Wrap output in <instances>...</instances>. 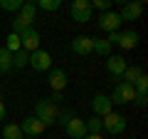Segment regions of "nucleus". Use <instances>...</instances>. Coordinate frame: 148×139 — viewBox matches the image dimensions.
I'll return each instance as SVG.
<instances>
[{
    "instance_id": "obj_1",
    "label": "nucleus",
    "mask_w": 148,
    "mask_h": 139,
    "mask_svg": "<svg viewBox=\"0 0 148 139\" xmlns=\"http://www.w3.org/2000/svg\"><path fill=\"white\" fill-rule=\"evenodd\" d=\"M35 117L40 119L45 127H52V124H57L59 107L49 99V97H47V99H37V102H35Z\"/></svg>"
},
{
    "instance_id": "obj_2",
    "label": "nucleus",
    "mask_w": 148,
    "mask_h": 139,
    "mask_svg": "<svg viewBox=\"0 0 148 139\" xmlns=\"http://www.w3.org/2000/svg\"><path fill=\"white\" fill-rule=\"evenodd\" d=\"M69 15H72L74 22H79V25L89 22L91 15H94L91 3H89V0H72V5H69Z\"/></svg>"
},
{
    "instance_id": "obj_3",
    "label": "nucleus",
    "mask_w": 148,
    "mask_h": 139,
    "mask_svg": "<svg viewBox=\"0 0 148 139\" xmlns=\"http://www.w3.org/2000/svg\"><path fill=\"white\" fill-rule=\"evenodd\" d=\"M27 67H32L35 72H49L52 70V55L47 50H35L27 57Z\"/></svg>"
},
{
    "instance_id": "obj_4",
    "label": "nucleus",
    "mask_w": 148,
    "mask_h": 139,
    "mask_svg": "<svg viewBox=\"0 0 148 139\" xmlns=\"http://www.w3.org/2000/svg\"><path fill=\"white\" fill-rule=\"evenodd\" d=\"M101 127L109 134H123L126 132V117L119 112H109L106 117H101Z\"/></svg>"
},
{
    "instance_id": "obj_5",
    "label": "nucleus",
    "mask_w": 148,
    "mask_h": 139,
    "mask_svg": "<svg viewBox=\"0 0 148 139\" xmlns=\"http://www.w3.org/2000/svg\"><path fill=\"white\" fill-rule=\"evenodd\" d=\"M133 97H136V90H133V85H128V82H119L116 87H114V92H111V104H128V102H133Z\"/></svg>"
},
{
    "instance_id": "obj_6",
    "label": "nucleus",
    "mask_w": 148,
    "mask_h": 139,
    "mask_svg": "<svg viewBox=\"0 0 148 139\" xmlns=\"http://www.w3.org/2000/svg\"><path fill=\"white\" fill-rule=\"evenodd\" d=\"M45 129H47V127H45V124L40 122L35 114H30V117H25V119L20 122V132H22V137H35V139H37L40 134L45 132Z\"/></svg>"
},
{
    "instance_id": "obj_7",
    "label": "nucleus",
    "mask_w": 148,
    "mask_h": 139,
    "mask_svg": "<svg viewBox=\"0 0 148 139\" xmlns=\"http://www.w3.org/2000/svg\"><path fill=\"white\" fill-rule=\"evenodd\" d=\"M96 25H99L104 32H116L119 27H121V15H119L116 10L101 13V15H99V20H96Z\"/></svg>"
},
{
    "instance_id": "obj_8",
    "label": "nucleus",
    "mask_w": 148,
    "mask_h": 139,
    "mask_svg": "<svg viewBox=\"0 0 148 139\" xmlns=\"http://www.w3.org/2000/svg\"><path fill=\"white\" fill-rule=\"evenodd\" d=\"M64 132H67L69 139H84L86 137V124L82 117H77V114H72V119H67V124H64Z\"/></svg>"
},
{
    "instance_id": "obj_9",
    "label": "nucleus",
    "mask_w": 148,
    "mask_h": 139,
    "mask_svg": "<svg viewBox=\"0 0 148 139\" xmlns=\"http://www.w3.org/2000/svg\"><path fill=\"white\" fill-rule=\"evenodd\" d=\"M91 112H94V117H106L109 112H114V104H111L109 95H94L91 97Z\"/></svg>"
},
{
    "instance_id": "obj_10",
    "label": "nucleus",
    "mask_w": 148,
    "mask_h": 139,
    "mask_svg": "<svg viewBox=\"0 0 148 139\" xmlns=\"http://www.w3.org/2000/svg\"><path fill=\"white\" fill-rule=\"evenodd\" d=\"M20 42H22V50H25L27 55L35 52V50H40V32H37L35 27H27V30L20 32Z\"/></svg>"
},
{
    "instance_id": "obj_11",
    "label": "nucleus",
    "mask_w": 148,
    "mask_h": 139,
    "mask_svg": "<svg viewBox=\"0 0 148 139\" xmlns=\"http://www.w3.org/2000/svg\"><path fill=\"white\" fill-rule=\"evenodd\" d=\"M126 57L123 55H109L106 57V72H109L111 77H121L123 72H126Z\"/></svg>"
},
{
    "instance_id": "obj_12",
    "label": "nucleus",
    "mask_w": 148,
    "mask_h": 139,
    "mask_svg": "<svg viewBox=\"0 0 148 139\" xmlns=\"http://www.w3.org/2000/svg\"><path fill=\"white\" fill-rule=\"evenodd\" d=\"M119 15H121V22H133V20H138V17L143 15V3H138V0L126 3V5L119 10Z\"/></svg>"
},
{
    "instance_id": "obj_13",
    "label": "nucleus",
    "mask_w": 148,
    "mask_h": 139,
    "mask_svg": "<svg viewBox=\"0 0 148 139\" xmlns=\"http://www.w3.org/2000/svg\"><path fill=\"white\" fill-rule=\"evenodd\" d=\"M67 82H69V77H67V72H64L62 67H54V70H49L47 85L52 87V92H62L64 87H67Z\"/></svg>"
},
{
    "instance_id": "obj_14",
    "label": "nucleus",
    "mask_w": 148,
    "mask_h": 139,
    "mask_svg": "<svg viewBox=\"0 0 148 139\" xmlns=\"http://www.w3.org/2000/svg\"><path fill=\"white\" fill-rule=\"evenodd\" d=\"M72 52L74 55H82V57H86V55H91L94 50H91V38L89 35H74V40H72Z\"/></svg>"
},
{
    "instance_id": "obj_15",
    "label": "nucleus",
    "mask_w": 148,
    "mask_h": 139,
    "mask_svg": "<svg viewBox=\"0 0 148 139\" xmlns=\"http://www.w3.org/2000/svg\"><path fill=\"white\" fill-rule=\"evenodd\" d=\"M35 13H37V5H35V3H25L15 17H17L25 27H32V22H35Z\"/></svg>"
},
{
    "instance_id": "obj_16",
    "label": "nucleus",
    "mask_w": 148,
    "mask_h": 139,
    "mask_svg": "<svg viewBox=\"0 0 148 139\" xmlns=\"http://www.w3.org/2000/svg\"><path fill=\"white\" fill-rule=\"evenodd\" d=\"M119 45H121L123 50H133V47L138 45V32H136V30H126V32H121Z\"/></svg>"
},
{
    "instance_id": "obj_17",
    "label": "nucleus",
    "mask_w": 148,
    "mask_h": 139,
    "mask_svg": "<svg viewBox=\"0 0 148 139\" xmlns=\"http://www.w3.org/2000/svg\"><path fill=\"white\" fill-rule=\"evenodd\" d=\"M91 50L99 52V55H104V57L111 55V45L106 42V38H91Z\"/></svg>"
},
{
    "instance_id": "obj_18",
    "label": "nucleus",
    "mask_w": 148,
    "mask_h": 139,
    "mask_svg": "<svg viewBox=\"0 0 148 139\" xmlns=\"http://www.w3.org/2000/svg\"><path fill=\"white\" fill-rule=\"evenodd\" d=\"M141 75H143V70H141V67H136V65H133V67H126V72L121 75V82H128V85H136Z\"/></svg>"
},
{
    "instance_id": "obj_19",
    "label": "nucleus",
    "mask_w": 148,
    "mask_h": 139,
    "mask_svg": "<svg viewBox=\"0 0 148 139\" xmlns=\"http://www.w3.org/2000/svg\"><path fill=\"white\" fill-rule=\"evenodd\" d=\"M3 139H25L22 132H20V124H15V122L5 124V127H3Z\"/></svg>"
},
{
    "instance_id": "obj_20",
    "label": "nucleus",
    "mask_w": 148,
    "mask_h": 139,
    "mask_svg": "<svg viewBox=\"0 0 148 139\" xmlns=\"http://www.w3.org/2000/svg\"><path fill=\"white\" fill-rule=\"evenodd\" d=\"M5 50L10 55H15V52H20L22 50V42H20V35H15V32H10L8 35V42H5Z\"/></svg>"
},
{
    "instance_id": "obj_21",
    "label": "nucleus",
    "mask_w": 148,
    "mask_h": 139,
    "mask_svg": "<svg viewBox=\"0 0 148 139\" xmlns=\"http://www.w3.org/2000/svg\"><path fill=\"white\" fill-rule=\"evenodd\" d=\"M12 70V55L8 52L5 47H0V72L5 75V72H10Z\"/></svg>"
},
{
    "instance_id": "obj_22",
    "label": "nucleus",
    "mask_w": 148,
    "mask_h": 139,
    "mask_svg": "<svg viewBox=\"0 0 148 139\" xmlns=\"http://www.w3.org/2000/svg\"><path fill=\"white\" fill-rule=\"evenodd\" d=\"M84 124H86V134H101V132H104V127H101V119H99V117L84 119Z\"/></svg>"
},
{
    "instance_id": "obj_23",
    "label": "nucleus",
    "mask_w": 148,
    "mask_h": 139,
    "mask_svg": "<svg viewBox=\"0 0 148 139\" xmlns=\"http://www.w3.org/2000/svg\"><path fill=\"white\" fill-rule=\"evenodd\" d=\"M25 5V0H0V8L3 10H8V13H20V8Z\"/></svg>"
},
{
    "instance_id": "obj_24",
    "label": "nucleus",
    "mask_w": 148,
    "mask_h": 139,
    "mask_svg": "<svg viewBox=\"0 0 148 139\" xmlns=\"http://www.w3.org/2000/svg\"><path fill=\"white\" fill-rule=\"evenodd\" d=\"M40 10H47V13H54L62 8V0H40V3H35Z\"/></svg>"
},
{
    "instance_id": "obj_25",
    "label": "nucleus",
    "mask_w": 148,
    "mask_h": 139,
    "mask_svg": "<svg viewBox=\"0 0 148 139\" xmlns=\"http://www.w3.org/2000/svg\"><path fill=\"white\" fill-rule=\"evenodd\" d=\"M27 57H30V55H27L25 50L15 52V55H12V67H15V70H22V67H27Z\"/></svg>"
},
{
    "instance_id": "obj_26",
    "label": "nucleus",
    "mask_w": 148,
    "mask_h": 139,
    "mask_svg": "<svg viewBox=\"0 0 148 139\" xmlns=\"http://www.w3.org/2000/svg\"><path fill=\"white\" fill-rule=\"evenodd\" d=\"M133 90H136V95H146V90H148V77L141 75V77H138V82L133 85Z\"/></svg>"
},
{
    "instance_id": "obj_27",
    "label": "nucleus",
    "mask_w": 148,
    "mask_h": 139,
    "mask_svg": "<svg viewBox=\"0 0 148 139\" xmlns=\"http://www.w3.org/2000/svg\"><path fill=\"white\" fill-rule=\"evenodd\" d=\"M101 10V13H109V10H114V5H111L109 0H94V3H91V10Z\"/></svg>"
},
{
    "instance_id": "obj_28",
    "label": "nucleus",
    "mask_w": 148,
    "mask_h": 139,
    "mask_svg": "<svg viewBox=\"0 0 148 139\" xmlns=\"http://www.w3.org/2000/svg\"><path fill=\"white\" fill-rule=\"evenodd\" d=\"M119 38H121V30H116V32H109V38H106V42L114 47V45H119Z\"/></svg>"
},
{
    "instance_id": "obj_29",
    "label": "nucleus",
    "mask_w": 148,
    "mask_h": 139,
    "mask_svg": "<svg viewBox=\"0 0 148 139\" xmlns=\"http://www.w3.org/2000/svg\"><path fill=\"white\" fill-rule=\"evenodd\" d=\"M146 102H148L146 95H136L133 97V104H136V107H146Z\"/></svg>"
},
{
    "instance_id": "obj_30",
    "label": "nucleus",
    "mask_w": 148,
    "mask_h": 139,
    "mask_svg": "<svg viewBox=\"0 0 148 139\" xmlns=\"http://www.w3.org/2000/svg\"><path fill=\"white\" fill-rule=\"evenodd\" d=\"M67 119H72V112H59V117H57V122H62V124H67Z\"/></svg>"
},
{
    "instance_id": "obj_31",
    "label": "nucleus",
    "mask_w": 148,
    "mask_h": 139,
    "mask_svg": "<svg viewBox=\"0 0 148 139\" xmlns=\"http://www.w3.org/2000/svg\"><path fill=\"white\" fill-rule=\"evenodd\" d=\"M5 114H8V109H5V102L0 99V122H3V119H5Z\"/></svg>"
},
{
    "instance_id": "obj_32",
    "label": "nucleus",
    "mask_w": 148,
    "mask_h": 139,
    "mask_svg": "<svg viewBox=\"0 0 148 139\" xmlns=\"http://www.w3.org/2000/svg\"><path fill=\"white\" fill-rule=\"evenodd\" d=\"M84 139H104V137H101V134H86Z\"/></svg>"
},
{
    "instance_id": "obj_33",
    "label": "nucleus",
    "mask_w": 148,
    "mask_h": 139,
    "mask_svg": "<svg viewBox=\"0 0 148 139\" xmlns=\"http://www.w3.org/2000/svg\"><path fill=\"white\" fill-rule=\"evenodd\" d=\"M25 139H35V137H25Z\"/></svg>"
},
{
    "instance_id": "obj_34",
    "label": "nucleus",
    "mask_w": 148,
    "mask_h": 139,
    "mask_svg": "<svg viewBox=\"0 0 148 139\" xmlns=\"http://www.w3.org/2000/svg\"><path fill=\"white\" fill-rule=\"evenodd\" d=\"M0 77H3V72H0Z\"/></svg>"
}]
</instances>
